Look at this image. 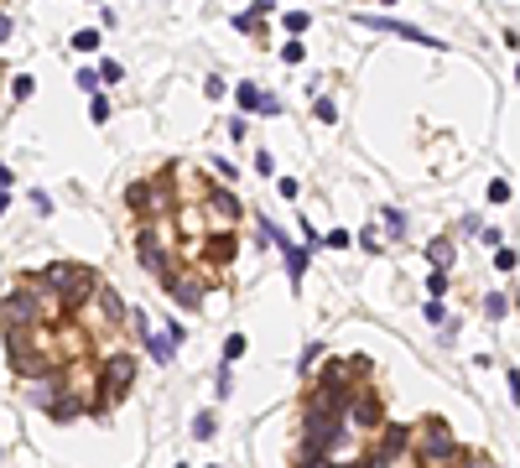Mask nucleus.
Instances as JSON below:
<instances>
[{
    "mask_svg": "<svg viewBox=\"0 0 520 468\" xmlns=\"http://www.w3.org/2000/svg\"><path fill=\"white\" fill-rule=\"evenodd\" d=\"M281 58H286V63H302V58H307V47H302V42H296V36H292V42L281 47Z\"/></svg>",
    "mask_w": 520,
    "mask_h": 468,
    "instance_id": "obj_25",
    "label": "nucleus"
},
{
    "mask_svg": "<svg viewBox=\"0 0 520 468\" xmlns=\"http://www.w3.org/2000/svg\"><path fill=\"white\" fill-rule=\"evenodd\" d=\"M489 203H510V182H505V177H495V182H489Z\"/></svg>",
    "mask_w": 520,
    "mask_h": 468,
    "instance_id": "obj_24",
    "label": "nucleus"
},
{
    "mask_svg": "<svg viewBox=\"0 0 520 468\" xmlns=\"http://www.w3.org/2000/svg\"><path fill=\"white\" fill-rule=\"evenodd\" d=\"M6 36H11V16L0 11V42H6Z\"/></svg>",
    "mask_w": 520,
    "mask_h": 468,
    "instance_id": "obj_32",
    "label": "nucleus"
},
{
    "mask_svg": "<svg viewBox=\"0 0 520 468\" xmlns=\"http://www.w3.org/2000/svg\"><path fill=\"white\" fill-rule=\"evenodd\" d=\"M328 245L333 250H349V229H328Z\"/></svg>",
    "mask_w": 520,
    "mask_h": 468,
    "instance_id": "obj_29",
    "label": "nucleus"
},
{
    "mask_svg": "<svg viewBox=\"0 0 520 468\" xmlns=\"http://www.w3.org/2000/svg\"><path fill=\"white\" fill-rule=\"evenodd\" d=\"M312 115H318V120H323V125H328V120H333V115H338V109H333V99H328V94H323L318 105H312Z\"/></svg>",
    "mask_w": 520,
    "mask_h": 468,
    "instance_id": "obj_26",
    "label": "nucleus"
},
{
    "mask_svg": "<svg viewBox=\"0 0 520 468\" xmlns=\"http://www.w3.org/2000/svg\"><path fill=\"white\" fill-rule=\"evenodd\" d=\"M193 437H198V443H208V437H213V416H208V411L193 421Z\"/></svg>",
    "mask_w": 520,
    "mask_h": 468,
    "instance_id": "obj_22",
    "label": "nucleus"
},
{
    "mask_svg": "<svg viewBox=\"0 0 520 468\" xmlns=\"http://www.w3.org/2000/svg\"><path fill=\"white\" fill-rule=\"evenodd\" d=\"M426 292H432V297H448V270H432V276H426Z\"/></svg>",
    "mask_w": 520,
    "mask_h": 468,
    "instance_id": "obj_21",
    "label": "nucleus"
},
{
    "mask_svg": "<svg viewBox=\"0 0 520 468\" xmlns=\"http://www.w3.org/2000/svg\"><path fill=\"white\" fill-rule=\"evenodd\" d=\"M515 78H520V63H515Z\"/></svg>",
    "mask_w": 520,
    "mask_h": 468,
    "instance_id": "obj_34",
    "label": "nucleus"
},
{
    "mask_svg": "<svg viewBox=\"0 0 520 468\" xmlns=\"http://www.w3.org/2000/svg\"><path fill=\"white\" fill-rule=\"evenodd\" d=\"M177 172L182 167H166V172L146 177V182H130L125 203H130V213L141 224H156V219H172V213H177Z\"/></svg>",
    "mask_w": 520,
    "mask_h": 468,
    "instance_id": "obj_1",
    "label": "nucleus"
},
{
    "mask_svg": "<svg viewBox=\"0 0 520 468\" xmlns=\"http://www.w3.org/2000/svg\"><path fill=\"white\" fill-rule=\"evenodd\" d=\"M203 213H208V234H229L239 219V198L224 187H203Z\"/></svg>",
    "mask_w": 520,
    "mask_h": 468,
    "instance_id": "obj_4",
    "label": "nucleus"
},
{
    "mask_svg": "<svg viewBox=\"0 0 520 468\" xmlns=\"http://www.w3.org/2000/svg\"><path fill=\"white\" fill-rule=\"evenodd\" d=\"M260 229H266V240H271V245H276V250L286 255V270H292V281H302V270H307V250H302V245H292V240H286V234L276 229L271 219L260 224Z\"/></svg>",
    "mask_w": 520,
    "mask_h": 468,
    "instance_id": "obj_10",
    "label": "nucleus"
},
{
    "mask_svg": "<svg viewBox=\"0 0 520 468\" xmlns=\"http://www.w3.org/2000/svg\"><path fill=\"white\" fill-rule=\"evenodd\" d=\"M16 182V172H11V167H6V162H0V193H6V187H11Z\"/></svg>",
    "mask_w": 520,
    "mask_h": 468,
    "instance_id": "obj_31",
    "label": "nucleus"
},
{
    "mask_svg": "<svg viewBox=\"0 0 520 468\" xmlns=\"http://www.w3.org/2000/svg\"><path fill=\"white\" fill-rule=\"evenodd\" d=\"M6 209H11V198H6V193H0V213H6Z\"/></svg>",
    "mask_w": 520,
    "mask_h": 468,
    "instance_id": "obj_33",
    "label": "nucleus"
},
{
    "mask_svg": "<svg viewBox=\"0 0 520 468\" xmlns=\"http://www.w3.org/2000/svg\"><path fill=\"white\" fill-rule=\"evenodd\" d=\"M307 21H312L307 11H286V16H281V26H286L292 36H302V32H307Z\"/></svg>",
    "mask_w": 520,
    "mask_h": 468,
    "instance_id": "obj_17",
    "label": "nucleus"
},
{
    "mask_svg": "<svg viewBox=\"0 0 520 468\" xmlns=\"http://www.w3.org/2000/svg\"><path fill=\"white\" fill-rule=\"evenodd\" d=\"M426 260H432V270H448L453 266V240H432V245H426Z\"/></svg>",
    "mask_w": 520,
    "mask_h": 468,
    "instance_id": "obj_13",
    "label": "nucleus"
},
{
    "mask_svg": "<svg viewBox=\"0 0 520 468\" xmlns=\"http://www.w3.org/2000/svg\"><path fill=\"white\" fill-rule=\"evenodd\" d=\"M42 281H47L52 292L63 297L68 317H73V312H83V307L94 302V292H99V276H94L89 266H73V260H52V266L42 270Z\"/></svg>",
    "mask_w": 520,
    "mask_h": 468,
    "instance_id": "obj_2",
    "label": "nucleus"
},
{
    "mask_svg": "<svg viewBox=\"0 0 520 468\" xmlns=\"http://www.w3.org/2000/svg\"><path fill=\"white\" fill-rule=\"evenodd\" d=\"M411 447H416V463H442V458L458 453V443H453V427H448L442 416H422V427H416Z\"/></svg>",
    "mask_w": 520,
    "mask_h": 468,
    "instance_id": "obj_3",
    "label": "nucleus"
},
{
    "mask_svg": "<svg viewBox=\"0 0 520 468\" xmlns=\"http://www.w3.org/2000/svg\"><path fill=\"white\" fill-rule=\"evenodd\" d=\"M146 343H151V359H156V364H166V359H172V349H177V339H172V333H156V339H146Z\"/></svg>",
    "mask_w": 520,
    "mask_h": 468,
    "instance_id": "obj_14",
    "label": "nucleus"
},
{
    "mask_svg": "<svg viewBox=\"0 0 520 468\" xmlns=\"http://www.w3.org/2000/svg\"><path fill=\"white\" fill-rule=\"evenodd\" d=\"M495 266H499V270H515V250L499 245V250H495Z\"/></svg>",
    "mask_w": 520,
    "mask_h": 468,
    "instance_id": "obj_27",
    "label": "nucleus"
},
{
    "mask_svg": "<svg viewBox=\"0 0 520 468\" xmlns=\"http://www.w3.org/2000/svg\"><path fill=\"white\" fill-rule=\"evenodd\" d=\"M239 354H245V339H239V333H229V339H224V364H235Z\"/></svg>",
    "mask_w": 520,
    "mask_h": 468,
    "instance_id": "obj_20",
    "label": "nucleus"
},
{
    "mask_svg": "<svg viewBox=\"0 0 520 468\" xmlns=\"http://www.w3.org/2000/svg\"><path fill=\"white\" fill-rule=\"evenodd\" d=\"M162 286L172 292V302H177V307H188V312L203 302V281H198V276H182V266H172V270H166V276H162Z\"/></svg>",
    "mask_w": 520,
    "mask_h": 468,
    "instance_id": "obj_9",
    "label": "nucleus"
},
{
    "mask_svg": "<svg viewBox=\"0 0 520 468\" xmlns=\"http://www.w3.org/2000/svg\"><path fill=\"white\" fill-rule=\"evenodd\" d=\"M89 115H94V125H105V120H109V99L94 94V99H89Z\"/></svg>",
    "mask_w": 520,
    "mask_h": 468,
    "instance_id": "obj_23",
    "label": "nucleus"
},
{
    "mask_svg": "<svg viewBox=\"0 0 520 468\" xmlns=\"http://www.w3.org/2000/svg\"><path fill=\"white\" fill-rule=\"evenodd\" d=\"M365 26H380V32H396V36H406V42H416V47H437V36H426L422 26H411V21H390V16H365Z\"/></svg>",
    "mask_w": 520,
    "mask_h": 468,
    "instance_id": "obj_12",
    "label": "nucleus"
},
{
    "mask_svg": "<svg viewBox=\"0 0 520 468\" xmlns=\"http://www.w3.org/2000/svg\"><path fill=\"white\" fill-rule=\"evenodd\" d=\"M385 229L401 240V234H406V213H401V209H385Z\"/></svg>",
    "mask_w": 520,
    "mask_h": 468,
    "instance_id": "obj_18",
    "label": "nucleus"
},
{
    "mask_svg": "<svg viewBox=\"0 0 520 468\" xmlns=\"http://www.w3.org/2000/svg\"><path fill=\"white\" fill-rule=\"evenodd\" d=\"M505 380H510V401H515V406H520V370H510Z\"/></svg>",
    "mask_w": 520,
    "mask_h": 468,
    "instance_id": "obj_30",
    "label": "nucleus"
},
{
    "mask_svg": "<svg viewBox=\"0 0 520 468\" xmlns=\"http://www.w3.org/2000/svg\"><path fill=\"white\" fill-rule=\"evenodd\" d=\"M99 83H120V78H125V68H120V63H99Z\"/></svg>",
    "mask_w": 520,
    "mask_h": 468,
    "instance_id": "obj_19",
    "label": "nucleus"
},
{
    "mask_svg": "<svg viewBox=\"0 0 520 468\" xmlns=\"http://www.w3.org/2000/svg\"><path fill=\"white\" fill-rule=\"evenodd\" d=\"M354 374H369V359H333L328 370L312 380V385H323V390H343V396H354L359 390V380Z\"/></svg>",
    "mask_w": 520,
    "mask_h": 468,
    "instance_id": "obj_5",
    "label": "nucleus"
},
{
    "mask_svg": "<svg viewBox=\"0 0 520 468\" xmlns=\"http://www.w3.org/2000/svg\"><path fill=\"white\" fill-rule=\"evenodd\" d=\"M235 99H239V109H250V115H281V99H276V94H260L255 83H239Z\"/></svg>",
    "mask_w": 520,
    "mask_h": 468,
    "instance_id": "obj_11",
    "label": "nucleus"
},
{
    "mask_svg": "<svg viewBox=\"0 0 520 468\" xmlns=\"http://www.w3.org/2000/svg\"><path fill=\"white\" fill-rule=\"evenodd\" d=\"M510 307H515V302H510L505 292H489V297H484V317H495V323H499V317L510 312Z\"/></svg>",
    "mask_w": 520,
    "mask_h": 468,
    "instance_id": "obj_15",
    "label": "nucleus"
},
{
    "mask_svg": "<svg viewBox=\"0 0 520 468\" xmlns=\"http://www.w3.org/2000/svg\"><path fill=\"white\" fill-rule=\"evenodd\" d=\"M177 468H188V463H177Z\"/></svg>",
    "mask_w": 520,
    "mask_h": 468,
    "instance_id": "obj_35",
    "label": "nucleus"
},
{
    "mask_svg": "<svg viewBox=\"0 0 520 468\" xmlns=\"http://www.w3.org/2000/svg\"><path fill=\"white\" fill-rule=\"evenodd\" d=\"M99 374L109 380V406H115V401L130 390V380H136V354H109Z\"/></svg>",
    "mask_w": 520,
    "mask_h": 468,
    "instance_id": "obj_8",
    "label": "nucleus"
},
{
    "mask_svg": "<svg viewBox=\"0 0 520 468\" xmlns=\"http://www.w3.org/2000/svg\"><path fill=\"white\" fill-rule=\"evenodd\" d=\"M203 266H208V276H203V286H213V281H219V270L229 266V260H235V234H208V240H203Z\"/></svg>",
    "mask_w": 520,
    "mask_h": 468,
    "instance_id": "obj_6",
    "label": "nucleus"
},
{
    "mask_svg": "<svg viewBox=\"0 0 520 468\" xmlns=\"http://www.w3.org/2000/svg\"><path fill=\"white\" fill-rule=\"evenodd\" d=\"M94 47H99V32H94V26L73 32V52H94Z\"/></svg>",
    "mask_w": 520,
    "mask_h": 468,
    "instance_id": "obj_16",
    "label": "nucleus"
},
{
    "mask_svg": "<svg viewBox=\"0 0 520 468\" xmlns=\"http://www.w3.org/2000/svg\"><path fill=\"white\" fill-rule=\"evenodd\" d=\"M78 89L94 94V89H99V73H94V68H83V73H78Z\"/></svg>",
    "mask_w": 520,
    "mask_h": 468,
    "instance_id": "obj_28",
    "label": "nucleus"
},
{
    "mask_svg": "<svg viewBox=\"0 0 520 468\" xmlns=\"http://www.w3.org/2000/svg\"><path fill=\"white\" fill-rule=\"evenodd\" d=\"M349 421L365 427V432H380V427H385V406H380L375 390H354V401H349Z\"/></svg>",
    "mask_w": 520,
    "mask_h": 468,
    "instance_id": "obj_7",
    "label": "nucleus"
}]
</instances>
